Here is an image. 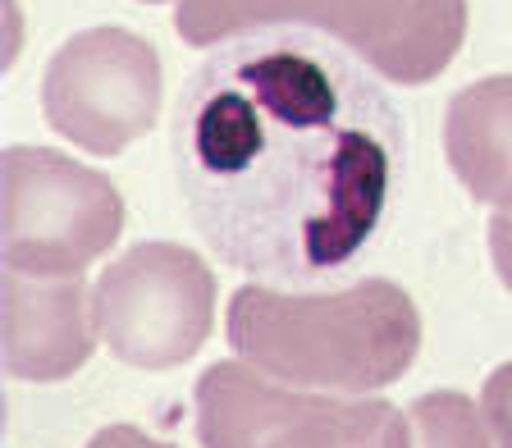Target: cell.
<instances>
[{"label":"cell","mask_w":512,"mask_h":448,"mask_svg":"<svg viewBox=\"0 0 512 448\" xmlns=\"http://www.w3.org/2000/svg\"><path fill=\"white\" fill-rule=\"evenodd\" d=\"M403 124L380 74L320 28L229 37L183 83L174 170L215 256L279 284L348 275L394 197Z\"/></svg>","instance_id":"1"},{"label":"cell","mask_w":512,"mask_h":448,"mask_svg":"<svg viewBox=\"0 0 512 448\" xmlns=\"http://www.w3.org/2000/svg\"><path fill=\"white\" fill-rule=\"evenodd\" d=\"M229 343L247 366L293 389L371 394L416 362L421 311L394 279H362L339 293L243 284L229 298Z\"/></svg>","instance_id":"2"},{"label":"cell","mask_w":512,"mask_h":448,"mask_svg":"<svg viewBox=\"0 0 512 448\" xmlns=\"http://www.w3.org/2000/svg\"><path fill=\"white\" fill-rule=\"evenodd\" d=\"M275 23H302L339 37L380 78L430 83L467 37V0H179L183 42L211 46Z\"/></svg>","instance_id":"3"},{"label":"cell","mask_w":512,"mask_h":448,"mask_svg":"<svg viewBox=\"0 0 512 448\" xmlns=\"http://www.w3.org/2000/svg\"><path fill=\"white\" fill-rule=\"evenodd\" d=\"M412 421L384 398H325L243 362L197 380L202 448H412Z\"/></svg>","instance_id":"4"},{"label":"cell","mask_w":512,"mask_h":448,"mask_svg":"<svg viewBox=\"0 0 512 448\" xmlns=\"http://www.w3.org/2000/svg\"><path fill=\"white\" fill-rule=\"evenodd\" d=\"M124 234V197L106 174L46 147L5 151V270L74 279Z\"/></svg>","instance_id":"5"},{"label":"cell","mask_w":512,"mask_h":448,"mask_svg":"<svg viewBox=\"0 0 512 448\" xmlns=\"http://www.w3.org/2000/svg\"><path fill=\"white\" fill-rule=\"evenodd\" d=\"M96 334L119 362L174 371L197 357L215 320V275L179 243H138L92 288Z\"/></svg>","instance_id":"6"},{"label":"cell","mask_w":512,"mask_h":448,"mask_svg":"<svg viewBox=\"0 0 512 448\" xmlns=\"http://www.w3.org/2000/svg\"><path fill=\"white\" fill-rule=\"evenodd\" d=\"M55 133L96 156L138 142L160 115V55L128 28H87L60 46L42 78Z\"/></svg>","instance_id":"7"},{"label":"cell","mask_w":512,"mask_h":448,"mask_svg":"<svg viewBox=\"0 0 512 448\" xmlns=\"http://www.w3.org/2000/svg\"><path fill=\"white\" fill-rule=\"evenodd\" d=\"M96 339L101 334L83 275L42 279L5 270V371L14 380H69L87 366Z\"/></svg>","instance_id":"8"},{"label":"cell","mask_w":512,"mask_h":448,"mask_svg":"<svg viewBox=\"0 0 512 448\" xmlns=\"http://www.w3.org/2000/svg\"><path fill=\"white\" fill-rule=\"evenodd\" d=\"M444 151L458 183L485 206H512V74L462 87L444 110Z\"/></svg>","instance_id":"9"},{"label":"cell","mask_w":512,"mask_h":448,"mask_svg":"<svg viewBox=\"0 0 512 448\" xmlns=\"http://www.w3.org/2000/svg\"><path fill=\"white\" fill-rule=\"evenodd\" d=\"M412 448H494L485 412L458 389H435L407 407Z\"/></svg>","instance_id":"10"},{"label":"cell","mask_w":512,"mask_h":448,"mask_svg":"<svg viewBox=\"0 0 512 448\" xmlns=\"http://www.w3.org/2000/svg\"><path fill=\"white\" fill-rule=\"evenodd\" d=\"M480 412H485V426L490 439L499 448H512V362H503L499 371L485 380V394H480Z\"/></svg>","instance_id":"11"},{"label":"cell","mask_w":512,"mask_h":448,"mask_svg":"<svg viewBox=\"0 0 512 448\" xmlns=\"http://www.w3.org/2000/svg\"><path fill=\"white\" fill-rule=\"evenodd\" d=\"M490 256H494V270H499L503 288L512 293V206L490 220Z\"/></svg>","instance_id":"12"},{"label":"cell","mask_w":512,"mask_h":448,"mask_svg":"<svg viewBox=\"0 0 512 448\" xmlns=\"http://www.w3.org/2000/svg\"><path fill=\"white\" fill-rule=\"evenodd\" d=\"M87 448H174V444H165V439L147 435L138 426H106V430H96Z\"/></svg>","instance_id":"13"},{"label":"cell","mask_w":512,"mask_h":448,"mask_svg":"<svg viewBox=\"0 0 512 448\" xmlns=\"http://www.w3.org/2000/svg\"><path fill=\"white\" fill-rule=\"evenodd\" d=\"M151 5H156V0H151Z\"/></svg>","instance_id":"14"}]
</instances>
